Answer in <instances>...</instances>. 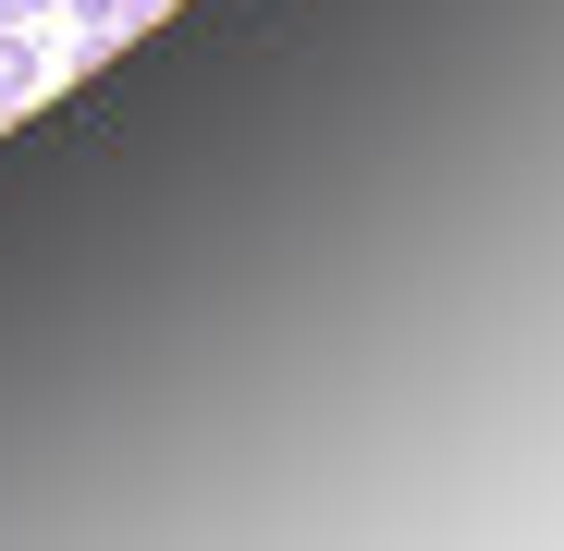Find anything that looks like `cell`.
Masks as SVG:
<instances>
[{
	"label": "cell",
	"instance_id": "1",
	"mask_svg": "<svg viewBox=\"0 0 564 551\" xmlns=\"http://www.w3.org/2000/svg\"><path fill=\"white\" fill-rule=\"evenodd\" d=\"M37 99V25H0V111Z\"/></svg>",
	"mask_w": 564,
	"mask_h": 551
},
{
	"label": "cell",
	"instance_id": "2",
	"mask_svg": "<svg viewBox=\"0 0 564 551\" xmlns=\"http://www.w3.org/2000/svg\"><path fill=\"white\" fill-rule=\"evenodd\" d=\"M62 13H86L99 37H123V25H135V0H62Z\"/></svg>",
	"mask_w": 564,
	"mask_h": 551
},
{
	"label": "cell",
	"instance_id": "3",
	"mask_svg": "<svg viewBox=\"0 0 564 551\" xmlns=\"http://www.w3.org/2000/svg\"><path fill=\"white\" fill-rule=\"evenodd\" d=\"M37 13H62V0H0V25H37Z\"/></svg>",
	"mask_w": 564,
	"mask_h": 551
}]
</instances>
